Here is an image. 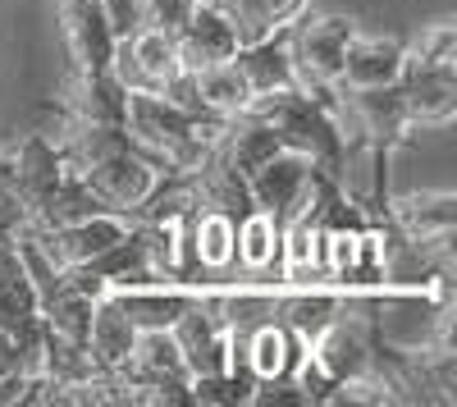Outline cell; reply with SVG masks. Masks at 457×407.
I'll return each instance as SVG.
<instances>
[{
	"mask_svg": "<svg viewBox=\"0 0 457 407\" xmlns=\"http://www.w3.org/2000/svg\"><path fill=\"white\" fill-rule=\"evenodd\" d=\"M312 179H316V165L312 156L293 152V146H284V152H275L265 165H256L247 174V193H252V206L275 215L279 225H288V220L302 211V202L312 197Z\"/></svg>",
	"mask_w": 457,
	"mask_h": 407,
	"instance_id": "obj_1",
	"label": "cell"
},
{
	"mask_svg": "<svg viewBox=\"0 0 457 407\" xmlns=\"http://www.w3.org/2000/svg\"><path fill=\"white\" fill-rule=\"evenodd\" d=\"M83 174V183L87 188L110 206V211H120V215H129V211H137L146 197H151V188L161 183V165L156 161H146L142 152H114V156H105V161H92L87 170H79Z\"/></svg>",
	"mask_w": 457,
	"mask_h": 407,
	"instance_id": "obj_2",
	"label": "cell"
},
{
	"mask_svg": "<svg viewBox=\"0 0 457 407\" xmlns=\"http://www.w3.org/2000/svg\"><path fill=\"white\" fill-rule=\"evenodd\" d=\"M133 69V79H124V87H142V92H161L165 79L183 69L179 60V42L170 32L142 23L137 32L120 37V46H114V60H110V73H124Z\"/></svg>",
	"mask_w": 457,
	"mask_h": 407,
	"instance_id": "obj_3",
	"label": "cell"
},
{
	"mask_svg": "<svg viewBox=\"0 0 457 407\" xmlns=\"http://www.w3.org/2000/svg\"><path fill=\"white\" fill-rule=\"evenodd\" d=\"M60 19H64L69 51L79 60V73H105L120 37H114L101 0H60Z\"/></svg>",
	"mask_w": 457,
	"mask_h": 407,
	"instance_id": "obj_4",
	"label": "cell"
},
{
	"mask_svg": "<svg viewBox=\"0 0 457 407\" xmlns=\"http://www.w3.org/2000/svg\"><path fill=\"white\" fill-rule=\"evenodd\" d=\"M110 298L120 303V311L137 329H170L187 307L202 298L197 284H179V279H156V284H129V288H110Z\"/></svg>",
	"mask_w": 457,
	"mask_h": 407,
	"instance_id": "obj_5",
	"label": "cell"
},
{
	"mask_svg": "<svg viewBox=\"0 0 457 407\" xmlns=\"http://www.w3.org/2000/svg\"><path fill=\"white\" fill-rule=\"evenodd\" d=\"M403 64H407V42L398 37H361L353 32L348 51H343V73H338V87H394L403 79Z\"/></svg>",
	"mask_w": 457,
	"mask_h": 407,
	"instance_id": "obj_6",
	"label": "cell"
},
{
	"mask_svg": "<svg viewBox=\"0 0 457 407\" xmlns=\"http://www.w3.org/2000/svg\"><path fill=\"white\" fill-rule=\"evenodd\" d=\"M179 42V60L183 69H206V64H220L238 51V28L228 23V14L220 5H211V0H197V10L187 14V23L174 32Z\"/></svg>",
	"mask_w": 457,
	"mask_h": 407,
	"instance_id": "obj_7",
	"label": "cell"
},
{
	"mask_svg": "<svg viewBox=\"0 0 457 407\" xmlns=\"http://www.w3.org/2000/svg\"><path fill=\"white\" fill-rule=\"evenodd\" d=\"M133 344H137V325L120 311V303L110 293H101L92 303V325H87V353L96 361V371L120 376L133 357Z\"/></svg>",
	"mask_w": 457,
	"mask_h": 407,
	"instance_id": "obj_8",
	"label": "cell"
},
{
	"mask_svg": "<svg viewBox=\"0 0 457 407\" xmlns=\"http://www.w3.org/2000/svg\"><path fill=\"white\" fill-rule=\"evenodd\" d=\"M228 60H234V69L247 79L252 96L297 87V73H293V60H288V42H284V28H275L270 37H261V42H243Z\"/></svg>",
	"mask_w": 457,
	"mask_h": 407,
	"instance_id": "obj_9",
	"label": "cell"
},
{
	"mask_svg": "<svg viewBox=\"0 0 457 407\" xmlns=\"http://www.w3.org/2000/svg\"><path fill=\"white\" fill-rule=\"evenodd\" d=\"M279 252H284V225L265 211H247L238 215V247H234V266H243L247 275H265L279 266Z\"/></svg>",
	"mask_w": 457,
	"mask_h": 407,
	"instance_id": "obj_10",
	"label": "cell"
},
{
	"mask_svg": "<svg viewBox=\"0 0 457 407\" xmlns=\"http://www.w3.org/2000/svg\"><path fill=\"white\" fill-rule=\"evenodd\" d=\"M279 320L293 329L302 344H316L325 329L334 325V316L343 311V293H325V288H297L275 307Z\"/></svg>",
	"mask_w": 457,
	"mask_h": 407,
	"instance_id": "obj_11",
	"label": "cell"
},
{
	"mask_svg": "<svg viewBox=\"0 0 457 407\" xmlns=\"http://www.w3.org/2000/svg\"><path fill=\"white\" fill-rule=\"evenodd\" d=\"M197 96L220 120H234V115H243V110L252 105V87H247L243 73L234 69V60H220V64L197 69Z\"/></svg>",
	"mask_w": 457,
	"mask_h": 407,
	"instance_id": "obj_12",
	"label": "cell"
},
{
	"mask_svg": "<svg viewBox=\"0 0 457 407\" xmlns=\"http://www.w3.org/2000/svg\"><path fill=\"white\" fill-rule=\"evenodd\" d=\"M193 10H197V0H142V23H151V28H161V32L174 37Z\"/></svg>",
	"mask_w": 457,
	"mask_h": 407,
	"instance_id": "obj_13",
	"label": "cell"
}]
</instances>
